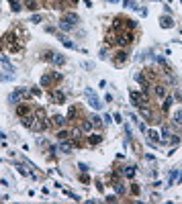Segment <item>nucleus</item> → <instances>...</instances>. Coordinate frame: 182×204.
Here are the masks:
<instances>
[{
	"label": "nucleus",
	"instance_id": "obj_1",
	"mask_svg": "<svg viewBox=\"0 0 182 204\" xmlns=\"http://www.w3.org/2000/svg\"><path fill=\"white\" fill-rule=\"evenodd\" d=\"M76 24H78V15L76 12H68L66 16L59 19V29H64V31H72Z\"/></svg>",
	"mask_w": 182,
	"mask_h": 204
},
{
	"label": "nucleus",
	"instance_id": "obj_2",
	"mask_svg": "<svg viewBox=\"0 0 182 204\" xmlns=\"http://www.w3.org/2000/svg\"><path fill=\"white\" fill-rule=\"evenodd\" d=\"M43 59H45V61H49V63H53V65H61V63H66L64 55L55 53V51H51V49H47V51L43 53Z\"/></svg>",
	"mask_w": 182,
	"mask_h": 204
},
{
	"label": "nucleus",
	"instance_id": "obj_3",
	"mask_svg": "<svg viewBox=\"0 0 182 204\" xmlns=\"http://www.w3.org/2000/svg\"><path fill=\"white\" fill-rule=\"evenodd\" d=\"M31 94V90H27V88H16L15 92L8 96V100H10V104H19L23 98H27Z\"/></svg>",
	"mask_w": 182,
	"mask_h": 204
},
{
	"label": "nucleus",
	"instance_id": "obj_4",
	"mask_svg": "<svg viewBox=\"0 0 182 204\" xmlns=\"http://www.w3.org/2000/svg\"><path fill=\"white\" fill-rule=\"evenodd\" d=\"M86 98H88V104L90 106L94 108V110H100V108H102V102L98 100V96H96V92H94V90H90V88H86Z\"/></svg>",
	"mask_w": 182,
	"mask_h": 204
},
{
	"label": "nucleus",
	"instance_id": "obj_5",
	"mask_svg": "<svg viewBox=\"0 0 182 204\" xmlns=\"http://www.w3.org/2000/svg\"><path fill=\"white\" fill-rule=\"evenodd\" d=\"M131 39H133V35H131V33H127V31H121V33L117 35V39H115V41H117L119 47H127V45L131 43Z\"/></svg>",
	"mask_w": 182,
	"mask_h": 204
},
{
	"label": "nucleus",
	"instance_id": "obj_6",
	"mask_svg": "<svg viewBox=\"0 0 182 204\" xmlns=\"http://www.w3.org/2000/svg\"><path fill=\"white\" fill-rule=\"evenodd\" d=\"M131 102L135 104V106H141V104H145L148 102V98H145V94H139V92H131Z\"/></svg>",
	"mask_w": 182,
	"mask_h": 204
},
{
	"label": "nucleus",
	"instance_id": "obj_7",
	"mask_svg": "<svg viewBox=\"0 0 182 204\" xmlns=\"http://www.w3.org/2000/svg\"><path fill=\"white\" fill-rule=\"evenodd\" d=\"M139 112L143 114V118H145L148 122H152V121H153V112H152V108H148L145 104H141V106H139Z\"/></svg>",
	"mask_w": 182,
	"mask_h": 204
},
{
	"label": "nucleus",
	"instance_id": "obj_8",
	"mask_svg": "<svg viewBox=\"0 0 182 204\" xmlns=\"http://www.w3.org/2000/svg\"><path fill=\"white\" fill-rule=\"evenodd\" d=\"M148 137H149V143H152V145H156V143H162V137H160V133L153 131V129H148Z\"/></svg>",
	"mask_w": 182,
	"mask_h": 204
},
{
	"label": "nucleus",
	"instance_id": "obj_9",
	"mask_svg": "<svg viewBox=\"0 0 182 204\" xmlns=\"http://www.w3.org/2000/svg\"><path fill=\"white\" fill-rule=\"evenodd\" d=\"M57 39H59V43H61V45H66L68 49H76V43H74V41H70L68 37H66V35L57 33Z\"/></svg>",
	"mask_w": 182,
	"mask_h": 204
},
{
	"label": "nucleus",
	"instance_id": "obj_10",
	"mask_svg": "<svg viewBox=\"0 0 182 204\" xmlns=\"http://www.w3.org/2000/svg\"><path fill=\"white\" fill-rule=\"evenodd\" d=\"M55 80H53V73H43V76H41V80H39V84L41 86H51V84H53Z\"/></svg>",
	"mask_w": 182,
	"mask_h": 204
},
{
	"label": "nucleus",
	"instance_id": "obj_11",
	"mask_svg": "<svg viewBox=\"0 0 182 204\" xmlns=\"http://www.w3.org/2000/svg\"><path fill=\"white\" fill-rule=\"evenodd\" d=\"M153 94H156V98H166V86L156 84V86H153Z\"/></svg>",
	"mask_w": 182,
	"mask_h": 204
},
{
	"label": "nucleus",
	"instance_id": "obj_12",
	"mask_svg": "<svg viewBox=\"0 0 182 204\" xmlns=\"http://www.w3.org/2000/svg\"><path fill=\"white\" fill-rule=\"evenodd\" d=\"M29 112H31L29 104H16V114H19V117H27Z\"/></svg>",
	"mask_w": 182,
	"mask_h": 204
},
{
	"label": "nucleus",
	"instance_id": "obj_13",
	"mask_svg": "<svg viewBox=\"0 0 182 204\" xmlns=\"http://www.w3.org/2000/svg\"><path fill=\"white\" fill-rule=\"evenodd\" d=\"M135 165H127V167H123V175L125 178H129V180H133V178H135Z\"/></svg>",
	"mask_w": 182,
	"mask_h": 204
},
{
	"label": "nucleus",
	"instance_id": "obj_14",
	"mask_svg": "<svg viewBox=\"0 0 182 204\" xmlns=\"http://www.w3.org/2000/svg\"><path fill=\"white\" fill-rule=\"evenodd\" d=\"M160 24H162L164 29H170V27H174V19H170V16L164 15L162 19H160Z\"/></svg>",
	"mask_w": 182,
	"mask_h": 204
},
{
	"label": "nucleus",
	"instance_id": "obj_15",
	"mask_svg": "<svg viewBox=\"0 0 182 204\" xmlns=\"http://www.w3.org/2000/svg\"><path fill=\"white\" fill-rule=\"evenodd\" d=\"M111 182H113L117 194H125V192H127V188H125V184H121V180H111Z\"/></svg>",
	"mask_w": 182,
	"mask_h": 204
},
{
	"label": "nucleus",
	"instance_id": "obj_16",
	"mask_svg": "<svg viewBox=\"0 0 182 204\" xmlns=\"http://www.w3.org/2000/svg\"><path fill=\"white\" fill-rule=\"evenodd\" d=\"M135 80H137V82L141 84V88H143V90H148L149 82H148V78H145V73H137V76H135Z\"/></svg>",
	"mask_w": 182,
	"mask_h": 204
},
{
	"label": "nucleus",
	"instance_id": "obj_17",
	"mask_svg": "<svg viewBox=\"0 0 182 204\" xmlns=\"http://www.w3.org/2000/svg\"><path fill=\"white\" fill-rule=\"evenodd\" d=\"M51 100H53V102H59V104H61V102L66 100V98H64V92H57V90H53V92H51Z\"/></svg>",
	"mask_w": 182,
	"mask_h": 204
},
{
	"label": "nucleus",
	"instance_id": "obj_18",
	"mask_svg": "<svg viewBox=\"0 0 182 204\" xmlns=\"http://www.w3.org/2000/svg\"><path fill=\"white\" fill-rule=\"evenodd\" d=\"M88 143H90V145H100V143H102V137H100V135H90Z\"/></svg>",
	"mask_w": 182,
	"mask_h": 204
},
{
	"label": "nucleus",
	"instance_id": "obj_19",
	"mask_svg": "<svg viewBox=\"0 0 182 204\" xmlns=\"http://www.w3.org/2000/svg\"><path fill=\"white\" fill-rule=\"evenodd\" d=\"M125 59H127V53H125V51H119V55L115 57V65H121Z\"/></svg>",
	"mask_w": 182,
	"mask_h": 204
},
{
	"label": "nucleus",
	"instance_id": "obj_20",
	"mask_svg": "<svg viewBox=\"0 0 182 204\" xmlns=\"http://www.w3.org/2000/svg\"><path fill=\"white\" fill-rule=\"evenodd\" d=\"M90 122H92V126H94V129H102V121H100V118L96 117V114H92Z\"/></svg>",
	"mask_w": 182,
	"mask_h": 204
},
{
	"label": "nucleus",
	"instance_id": "obj_21",
	"mask_svg": "<svg viewBox=\"0 0 182 204\" xmlns=\"http://www.w3.org/2000/svg\"><path fill=\"white\" fill-rule=\"evenodd\" d=\"M80 129H82V133H90V131H92V122H90V121H82Z\"/></svg>",
	"mask_w": 182,
	"mask_h": 204
},
{
	"label": "nucleus",
	"instance_id": "obj_22",
	"mask_svg": "<svg viewBox=\"0 0 182 204\" xmlns=\"http://www.w3.org/2000/svg\"><path fill=\"white\" fill-rule=\"evenodd\" d=\"M57 139L59 141H68V139H72V135H70V131H57Z\"/></svg>",
	"mask_w": 182,
	"mask_h": 204
},
{
	"label": "nucleus",
	"instance_id": "obj_23",
	"mask_svg": "<svg viewBox=\"0 0 182 204\" xmlns=\"http://www.w3.org/2000/svg\"><path fill=\"white\" fill-rule=\"evenodd\" d=\"M172 102H174V96H166V100H164V106H162V108L168 112V110H170V106H172Z\"/></svg>",
	"mask_w": 182,
	"mask_h": 204
},
{
	"label": "nucleus",
	"instance_id": "obj_24",
	"mask_svg": "<svg viewBox=\"0 0 182 204\" xmlns=\"http://www.w3.org/2000/svg\"><path fill=\"white\" fill-rule=\"evenodd\" d=\"M25 6H27L29 10H37V8H39V2H35V0H27Z\"/></svg>",
	"mask_w": 182,
	"mask_h": 204
},
{
	"label": "nucleus",
	"instance_id": "obj_25",
	"mask_svg": "<svg viewBox=\"0 0 182 204\" xmlns=\"http://www.w3.org/2000/svg\"><path fill=\"white\" fill-rule=\"evenodd\" d=\"M160 137H162V141H170V137H172V135H170V129H168V126H164V129H162V135H160Z\"/></svg>",
	"mask_w": 182,
	"mask_h": 204
},
{
	"label": "nucleus",
	"instance_id": "obj_26",
	"mask_svg": "<svg viewBox=\"0 0 182 204\" xmlns=\"http://www.w3.org/2000/svg\"><path fill=\"white\" fill-rule=\"evenodd\" d=\"M53 125H57V126L66 125V118H64V117H59V114H53Z\"/></svg>",
	"mask_w": 182,
	"mask_h": 204
},
{
	"label": "nucleus",
	"instance_id": "obj_27",
	"mask_svg": "<svg viewBox=\"0 0 182 204\" xmlns=\"http://www.w3.org/2000/svg\"><path fill=\"white\" fill-rule=\"evenodd\" d=\"M8 4H10V8L15 10V12H19V10H20V4H19V0H8Z\"/></svg>",
	"mask_w": 182,
	"mask_h": 204
},
{
	"label": "nucleus",
	"instance_id": "obj_28",
	"mask_svg": "<svg viewBox=\"0 0 182 204\" xmlns=\"http://www.w3.org/2000/svg\"><path fill=\"white\" fill-rule=\"evenodd\" d=\"M174 121H176L178 125H182V108H180V110H176V112H174Z\"/></svg>",
	"mask_w": 182,
	"mask_h": 204
},
{
	"label": "nucleus",
	"instance_id": "obj_29",
	"mask_svg": "<svg viewBox=\"0 0 182 204\" xmlns=\"http://www.w3.org/2000/svg\"><path fill=\"white\" fill-rule=\"evenodd\" d=\"M156 61L160 63V65H164V68H168V61H166V59L162 57V55H156Z\"/></svg>",
	"mask_w": 182,
	"mask_h": 204
},
{
	"label": "nucleus",
	"instance_id": "obj_30",
	"mask_svg": "<svg viewBox=\"0 0 182 204\" xmlns=\"http://www.w3.org/2000/svg\"><path fill=\"white\" fill-rule=\"evenodd\" d=\"M80 182H82V184H90V178L86 175V171H82V175H80Z\"/></svg>",
	"mask_w": 182,
	"mask_h": 204
},
{
	"label": "nucleus",
	"instance_id": "obj_31",
	"mask_svg": "<svg viewBox=\"0 0 182 204\" xmlns=\"http://www.w3.org/2000/svg\"><path fill=\"white\" fill-rule=\"evenodd\" d=\"M178 174H180V171H170V184H174V182H176V178H178Z\"/></svg>",
	"mask_w": 182,
	"mask_h": 204
},
{
	"label": "nucleus",
	"instance_id": "obj_32",
	"mask_svg": "<svg viewBox=\"0 0 182 204\" xmlns=\"http://www.w3.org/2000/svg\"><path fill=\"white\" fill-rule=\"evenodd\" d=\"M76 114H78V110H76V108H70V112H68V121H72Z\"/></svg>",
	"mask_w": 182,
	"mask_h": 204
},
{
	"label": "nucleus",
	"instance_id": "obj_33",
	"mask_svg": "<svg viewBox=\"0 0 182 204\" xmlns=\"http://www.w3.org/2000/svg\"><path fill=\"white\" fill-rule=\"evenodd\" d=\"M125 6H127V8H137V4H135L133 0H125Z\"/></svg>",
	"mask_w": 182,
	"mask_h": 204
},
{
	"label": "nucleus",
	"instance_id": "obj_34",
	"mask_svg": "<svg viewBox=\"0 0 182 204\" xmlns=\"http://www.w3.org/2000/svg\"><path fill=\"white\" fill-rule=\"evenodd\" d=\"M66 194H68V198H72V200H80V196H76L74 192H70V190H66Z\"/></svg>",
	"mask_w": 182,
	"mask_h": 204
},
{
	"label": "nucleus",
	"instance_id": "obj_35",
	"mask_svg": "<svg viewBox=\"0 0 182 204\" xmlns=\"http://www.w3.org/2000/svg\"><path fill=\"white\" fill-rule=\"evenodd\" d=\"M0 80H4V82H8V80H12V73H0Z\"/></svg>",
	"mask_w": 182,
	"mask_h": 204
},
{
	"label": "nucleus",
	"instance_id": "obj_36",
	"mask_svg": "<svg viewBox=\"0 0 182 204\" xmlns=\"http://www.w3.org/2000/svg\"><path fill=\"white\" fill-rule=\"evenodd\" d=\"M180 143V137H170V145H178Z\"/></svg>",
	"mask_w": 182,
	"mask_h": 204
},
{
	"label": "nucleus",
	"instance_id": "obj_37",
	"mask_svg": "<svg viewBox=\"0 0 182 204\" xmlns=\"http://www.w3.org/2000/svg\"><path fill=\"white\" fill-rule=\"evenodd\" d=\"M31 23H41V16L39 15H33V16H31Z\"/></svg>",
	"mask_w": 182,
	"mask_h": 204
},
{
	"label": "nucleus",
	"instance_id": "obj_38",
	"mask_svg": "<svg viewBox=\"0 0 182 204\" xmlns=\"http://www.w3.org/2000/svg\"><path fill=\"white\" fill-rule=\"evenodd\" d=\"M31 94H33V96H41V90H39V88H33V90H31Z\"/></svg>",
	"mask_w": 182,
	"mask_h": 204
},
{
	"label": "nucleus",
	"instance_id": "obj_39",
	"mask_svg": "<svg viewBox=\"0 0 182 204\" xmlns=\"http://www.w3.org/2000/svg\"><path fill=\"white\" fill-rule=\"evenodd\" d=\"M111 122H113V118L108 117V114H104V125H111Z\"/></svg>",
	"mask_w": 182,
	"mask_h": 204
},
{
	"label": "nucleus",
	"instance_id": "obj_40",
	"mask_svg": "<svg viewBox=\"0 0 182 204\" xmlns=\"http://www.w3.org/2000/svg\"><path fill=\"white\" fill-rule=\"evenodd\" d=\"M78 167H80V171H88V165H86V163H80Z\"/></svg>",
	"mask_w": 182,
	"mask_h": 204
},
{
	"label": "nucleus",
	"instance_id": "obj_41",
	"mask_svg": "<svg viewBox=\"0 0 182 204\" xmlns=\"http://www.w3.org/2000/svg\"><path fill=\"white\" fill-rule=\"evenodd\" d=\"M176 100H180V102H182V92H176Z\"/></svg>",
	"mask_w": 182,
	"mask_h": 204
},
{
	"label": "nucleus",
	"instance_id": "obj_42",
	"mask_svg": "<svg viewBox=\"0 0 182 204\" xmlns=\"http://www.w3.org/2000/svg\"><path fill=\"white\" fill-rule=\"evenodd\" d=\"M107 2H113V4H115V2H119V0H107Z\"/></svg>",
	"mask_w": 182,
	"mask_h": 204
},
{
	"label": "nucleus",
	"instance_id": "obj_43",
	"mask_svg": "<svg viewBox=\"0 0 182 204\" xmlns=\"http://www.w3.org/2000/svg\"><path fill=\"white\" fill-rule=\"evenodd\" d=\"M0 143H2V135H0Z\"/></svg>",
	"mask_w": 182,
	"mask_h": 204
}]
</instances>
